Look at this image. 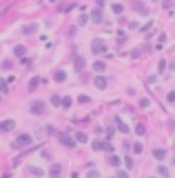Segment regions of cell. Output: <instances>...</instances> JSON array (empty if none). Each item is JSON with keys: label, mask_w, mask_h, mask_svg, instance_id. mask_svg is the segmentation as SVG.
Returning <instances> with one entry per match:
<instances>
[{"label": "cell", "mask_w": 175, "mask_h": 178, "mask_svg": "<svg viewBox=\"0 0 175 178\" xmlns=\"http://www.w3.org/2000/svg\"><path fill=\"white\" fill-rule=\"evenodd\" d=\"M91 49H93V54H98V56H107V45H104L102 38H95L91 42Z\"/></svg>", "instance_id": "obj_1"}, {"label": "cell", "mask_w": 175, "mask_h": 178, "mask_svg": "<svg viewBox=\"0 0 175 178\" xmlns=\"http://www.w3.org/2000/svg\"><path fill=\"white\" fill-rule=\"evenodd\" d=\"M31 145V136L29 134H20L16 140H13V147L16 149H24V147H29Z\"/></svg>", "instance_id": "obj_2"}, {"label": "cell", "mask_w": 175, "mask_h": 178, "mask_svg": "<svg viewBox=\"0 0 175 178\" xmlns=\"http://www.w3.org/2000/svg\"><path fill=\"white\" fill-rule=\"evenodd\" d=\"M58 138H60V143H62L64 147H73V145H76V143H73V136H67V134H60Z\"/></svg>", "instance_id": "obj_3"}, {"label": "cell", "mask_w": 175, "mask_h": 178, "mask_svg": "<svg viewBox=\"0 0 175 178\" xmlns=\"http://www.w3.org/2000/svg\"><path fill=\"white\" fill-rule=\"evenodd\" d=\"M95 87L98 89H107L109 87V80L104 78V76H98V78H95Z\"/></svg>", "instance_id": "obj_4"}, {"label": "cell", "mask_w": 175, "mask_h": 178, "mask_svg": "<svg viewBox=\"0 0 175 178\" xmlns=\"http://www.w3.org/2000/svg\"><path fill=\"white\" fill-rule=\"evenodd\" d=\"M29 109H31V114H44V103H33Z\"/></svg>", "instance_id": "obj_5"}, {"label": "cell", "mask_w": 175, "mask_h": 178, "mask_svg": "<svg viewBox=\"0 0 175 178\" xmlns=\"http://www.w3.org/2000/svg\"><path fill=\"white\" fill-rule=\"evenodd\" d=\"M73 67H76V71H82V69H84V58H82V56H76Z\"/></svg>", "instance_id": "obj_6"}, {"label": "cell", "mask_w": 175, "mask_h": 178, "mask_svg": "<svg viewBox=\"0 0 175 178\" xmlns=\"http://www.w3.org/2000/svg\"><path fill=\"white\" fill-rule=\"evenodd\" d=\"M91 20H93V22H102V11H100V9H93V11H91Z\"/></svg>", "instance_id": "obj_7"}, {"label": "cell", "mask_w": 175, "mask_h": 178, "mask_svg": "<svg viewBox=\"0 0 175 178\" xmlns=\"http://www.w3.org/2000/svg\"><path fill=\"white\" fill-rule=\"evenodd\" d=\"M115 125H118V129H120L122 134H129V127L122 122V118H115Z\"/></svg>", "instance_id": "obj_8"}, {"label": "cell", "mask_w": 175, "mask_h": 178, "mask_svg": "<svg viewBox=\"0 0 175 178\" xmlns=\"http://www.w3.org/2000/svg\"><path fill=\"white\" fill-rule=\"evenodd\" d=\"M93 69H95L98 73H102V71H107V65H104L102 60H98V62H93Z\"/></svg>", "instance_id": "obj_9"}, {"label": "cell", "mask_w": 175, "mask_h": 178, "mask_svg": "<svg viewBox=\"0 0 175 178\" xmlns=\"http://www.w3.org/2000/svg\"><path fill=\"white\" fill-rule=\"evenodd\" d=\"M153 156H155V158H158V160H164V158H166V151H164V149H160V147H158V149H155V151H153Z\"/></svg>", "instance_id": "obj_10"}, {"label": "cell", "mask_w": 175, "mask_h": 178, "mask_svg": "<svg viewBox=\"0 0 175 178\" xmlns=\"http://www.w3.org/2000/svg\"><path fill=\"white\" fill-rule=\"evenodd\" d=\"M60 171H62V167H60V165H53L51 169H49V174H51L53 178H58V176H60Z\"/></svg>", "instance_id": "obj_11"}, {"label": "cell", "mask_w": 175, "mask_h": 178, "mask_svg": "<svg viewBox=\"0 0 175 178\" xmlns=\"http://www.w3.org/2000/svg\"><path fill=\"white\" fill-rule=\"evenodd\" d=\"M64 78H67V73H64V71H56V73H53V80H58V83H62Z\"/></svg>", "instance_id": "obj_12"}, {"label": "cell", "mask_w": 175, "mask_h": 178, "mask_svg": "<svg viewBox=\"0 0 175 178\" xmlns=\"http://www.w3.org/2000/svg\"><path fill=\"white\" fill-rule=\"evenodd\" d=\"M62 100H64V98H60V96H51V105H53V107H60Z\"/></svg>", "instance_id": "obj_13"}, {"label": "cell", "mask_w": 175, "mask_h": 178, "mask_svg": "<svg viewBox=\"0 0 175 178\" xmlns=\"http://www.w3.org/2000/svg\"><path fill=\"white\" fill-rule=\"evenodd\" d=\"M13 125H16L13 120H5V122H2V132H9V129H13Z\"/></svg>", "instance_id": "obj_14"}, {"label": "cell", "mask_w": 175, "mask_h": 178, "mask_svg": "<svg viewBox=\"0 0 175 178\" xmlns=\"http://www.w3.org/2000/svg\"><path fill=\"white\" fill-rule=\"evenodd\" d=\"M104 147H107L104 140H93V149H104Z\"/></svg>", "instance_id": "obj_15"}, {"label": "cell", "mask_w": 175, "mask_h": 178, "mask_svg": "<svg viewBox=\"0 0 175 178\" xmlns=\"http://www.w3.org/2000/svg\"><path fill=\"white\" fill-rule=\"evenodd\" d=\"M29 171H31V174H33V176H38V178H40V176H42V174H44V171H42V169H40V167H29Z\"/></svg>", "instance_id": "obj_16"}, {"label": "cell", "mask_w": 175, "mask_h": 178, "mask_svg": "<svg viewBox=\"0 0 175 178\" xmlns=\"http://www.w3.org/2000/svg\"><path fill=\"white\" fill-rule=\"evenodd\" d=\"M109 163H111V165H113V167H118V165H120V158H118V156H113V154H111V156H109Z\"/></svg>", "instance_id": "obj_17"}, {"label": "cell", "mask_w": 175, "mask_h": 178, "mask_svg": "<svg viewBox=\"0 0 175 178\" xmlns=\"http://www.w3.org/2000/svg\"><path fill=\"white\" fill-rule=\"evenodd\" d=\"M142 149H144L142 143H135V145H133V151H135V154H142Z\"/></svg>", "instance_id": "obj_18"}, {"label": "cell", "mask_w": 175, "mask_h": 178, "mask_svg": "<svg viewBox=\"0 0 175 178\" xmlns=\"http://www.w3.org/2000/svg\"><path fill=\"white\" fill-rule=\"evenodd\" d=\"M73 138H76L78 143H87V136H84V134H80V132H78L76 136H73Z\"/></svg>", "instance_id": "obj_19"}, {"label": "cell", "mask_w": 175, "mask_h": 178, "mask_svg": "<svg viewBox=\"0 0 175 178\" xmlns=\"http://www.w3.org/2000/svg\"><path fill=\"white\" fill-rule=\"evenodd\" d=\"M22 31H24V34H33V31H36V24H27Z\"/></svg>", "instance_id": "obj_20"}, {"label": "cell", "mask_w": 175, "mask_h": 178, "mask_svg": "<svg viewBox=\"0 0 175 178\" xmlns=\"http://www.w3.org/2000/svg\"><path fill=\"white\" fill-rule=\"evenodd\" d=\"M111 9H113V13H122V11H124V7H122V5H113Z\"/></svg>", "instance_id": "obj_21"}, {"label": "cell", "mask_w": 175, "mask_h": 178, "mask_svg": "<svg viewBox=\"0 0 175 178\" xmlns=\"http://www.w3.org/2000/svg\"><path fill=\"white\" fill-rule=\"evenodd\" d=\"M148 105H151V100H148V98H142L140 100V107H148Z\"/></svg>", "instance_id": "obj_22"}, {"label": "cell", "mask_w": 175, "mask_h": 178, "mask_svg": "<svg viewBox=\"0 0 175 178\" xmlns=\"http://www.w3.org/2000/svg\"><path fill=\"white\" fill-rule=\"evenodd\" d=\"M135 9H138V11H140V13H148V9H146V7H144V5H135Z\"/></svg>", "instance_id": "obj_23"}, {"label": "cell", "mask_w": 175, "mask_h": 178, "mask_svg": "<svg viewBox=\"0 0 175 178\" xmlns=\"http://www.w3.org/2000/svg\"><path fill=\"white\" fill-rule=\"evenodd\" d=\"M38 85H40V80H38V78H31V83H29V87H31V89H36Z\"/></svg>", "instance_id": "obj_24"}, {"label": "cell", "mask_w": 175, "mask_h": 178, "mask_svg": "<svg viewBox=\"0 0 175 178\" xmlns=\"http://www.w3.org/2000/svg\"><path fill=\"white\" fill-rule=\"evenodd\" d=\"M158 171H160V176H164V178H168V169H166V167H160Z\"/></svg>", "instance_id": "obj_25"}, {"label": "cell", "mask_w": 175, "mask_h": 178, "mask_svg": "<svg viewBox=\"0 0 175 178\" xmlns=\"http://www.w3.org/2000/svg\"><path fill=\"white\" fill-rule=\"evenodd\" d=\"M71 105H73L71 98H64V100H62V107H71Z\"/></svg>", "instance_id": "obj_26"}, {"label": "cell", "mask_w": 175, "mask_h": 178, "mask_svg": "<svg viewBox=\"0 0 175 178\" xmlns=\"http://www.w3.org/2000/svg\"><path fill=\"white\" fill-rule=\"evenodd\" d=\"M89 178H100V174H98V171L91 167V171H89Z\"/></svg>", "instance_id": "obj_27"}, {"label": "cell", "mask_w": 175, "mask_h": 178, "mask_svg": "<svg viewBox=\"0 0 175 178\" xmlns=\"http://www.w3.org/2000/svg\"><path fill=\"white\" fill-rule=\"evenodd\" d=\"M16 56H24V47H16Z\"/></svg>", "instance_id": "obj_28"}, {"label": "cell", "mask_w": 175, "mask_h": 178, "mask_svg": "<svg viewBox=\"0 0 175 178\" xmlns=\"http://www.w3.org/2000/svg\"><path fill=\"white\" fill-rule=\"evenodd\" d=\"M164 67H166V62H164V60H160V65H158V71H164Z\"/></svg>", "instance_id": "obj_29"}, {"label": "cell", "mask_w": 175, "mask_h": 178, "mask_svg": "<svg viewBox=\"0 0 175 178\" xmlns=\"http://www.w3.org/2000/svg\"><path fill=\"white\" fill-rule=\"evenodd\" d=\"M168 100H171V103H175V91H171V94H168Z\"/></svg>", "instance_id": "obj_30"}, {"label": "cell", "mask_w": 175, "mask_h": 178, "mask_svg": "<svg viewBox=\"0 0 175 178\" xmlns=\"http://www.w3.org/2000/svg\"><path fill=\"white\" fill-rule=\"evenodd\" d=\"M95 3H98V7H102V5H104V0H95Z\"/></svg>", "instance_id": "obj_31"}, {"label": "cell", "mask_w": 175, "mask_h": 178, "mask_svg": "<svg viewBox=\"0 0 175 178\" xmlns=\"http://www.w3.org/2000/svg\"><path fill=\"white\" fill-rule=\"evenodd\" d=\"M171 5V0H164V7H168Z\"/></svg>", "instance_id": "obj_32"}, {"label": "cell", "mask_w": 175, "mask_h": 178, "mask_svg": "<svg viewBox=\"0 0 175 178\" xmlns=\"http://www.w3.org/2000/svg\"><path fill=\"white\" fill-rule=\"evenodd\" d=\"M115 178H120V176H115Z\"/></svg>", "instance_id": "obj_33"}]
</instances>
